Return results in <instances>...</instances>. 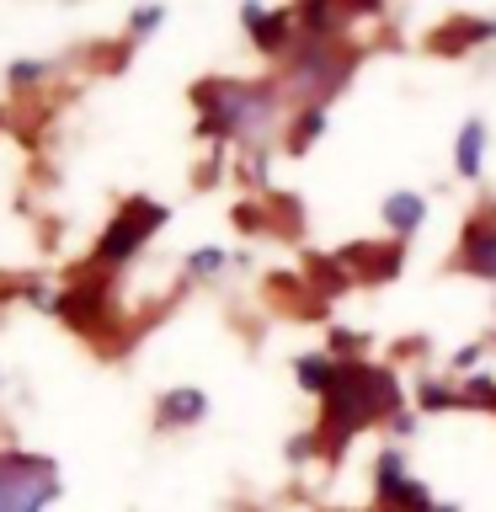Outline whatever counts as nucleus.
Returning a JSON list of instances; mask_svg holds the SVG:
<instances>
[{
	"label": "nucleus",
	"mask_w": 496,
	"mask_h": 512,
	"mask_svg": "<svg viewBox=\"0 0 496 512\" xmlns=\"http://www.w3.org/2000/svg\"><path fill=\"white\" fill-rule=\"evenodd\" d=\"M160 224H166V208L150 203V198H134V203H128L123 214L102 230V240H96V251H91V267H96V272H107V267L118 272L123 262H134V256L144 251V240H150Z\"/></svg>",
	"instance_id": "1"
},
{
	"label": "nucleus",
	"mask_w": 496,
	"mask_h": 512,
	"mask_svg": "<svg viewBox=\"0 0 496 512\" xmlns=\"http://www.w3.org/2000/svg\"><path fill=\"white\" fill-rule=\"evenodd\" d=\"M336 262L347 267L352 283H395L400 267H406V246L400 240H352L347 251H336Z\"/></svg>",
	"instance_id": "2"
},
{
	"label": "nucleus",
	"mask_w": 496,
	"mask_h": 512,
	"mask_svg": "<svg viewBox=\"0 0 496 512\" xmlns=\"http://www.w3.org/2000/svg\"><path fill=\"white\" fill-rule=\"evenodd\" d=\"M208 422V390L198 384H171L160 390L155 400V427L160 432H187V427H203Z\"/></svg>",
	"instance_id": "3"
},
{
	"label": "nucleus",
	"mask_w": 496,
	"mask_h": 512,
	"mask_svg": "<svg viewBox=\"0 0 496 512\" xmlns=\"http://www.w3.org/2000/svg\"><path fill=\"white\" fill-rule=\"evenodd\" d=\"M379 214H384V224H390L395 240H411L427 224V198H422V192H390Z\"/></svg>",
	"instance_id": "4"
},
{
	"label": "nucleus",
	"mask_w": 496,
	"mask_h": 512,
	"mask_svg": "<svg viewBox=\"0 0 496 512\" xmlns=\"http://www.w3.org/2000/svg\"><path fill=\"white\" fill-rule=\"evenodd\" d=\"M294 374H299V384H304L310 395L326 400L336 384H342L347 363H342V358H331V352H304V358H294Z\"/></svg>",
	"instance_id": "5"
},
{
	"label": "nucleus",
	"mask_w": 496,
	"mask_h": 512,
	"mask_svg": "<svg viewBox=\"0 0 496 512\" xmlns=\"http://www.w3.org/2000/svg\"><path fill=\"white\" fill-rule=\"evenodd\" d=\"M230 267H235V256H230V251H219V246H198V251L187 256V267H182V272H187L192 283H214L219 272H230Z\"/></svg>",
	"instance_id": "6"
},
{
	"label": "nucleus",
	"mask_w": 496,
	"mask_h": 512,
	"mask_svg": "<svg viewBox=\"0 0 496 512\" xmlns=\"http://www.w3.org/2000/svg\"><path fill=\"white\" fill-rule=\"evenodd\" d=\"M480 155H486V123H464V134L454 144V160L464 176H480Z\"/></svg>",
	"instance_id": "7"
},
{
	"label": "nucleus",
	"mask_w": 496,
	"mask_h": 512,
	"mask_svg": "<svg viewBox=\"0 0 496 512\" xmlns=\"http://www.w3.org/2000/svg\"><path fill=\"white\" fill-rule=\"evenodd\" d=\"M320 128H326V112L320 107H310V112H299V123H294V134H288V150H310V139L320 134Z\"/></svg>",
	"instance_id": "8"
},
{
	"label": "nucleus",
	"mask_w": 496,
	"mask_h": 512,
	"mask_svg": "<svg viewBox=\"0 0 496 512\" xmlns=\"http://www.w3.org/2000/svg\"><path fill=\"white\" fill-rule=\"evenodd\" d=\"M486 347H496V326H491V336H486Z\"/></svg>",
	"instance_id": "9"
}]
</instances>
